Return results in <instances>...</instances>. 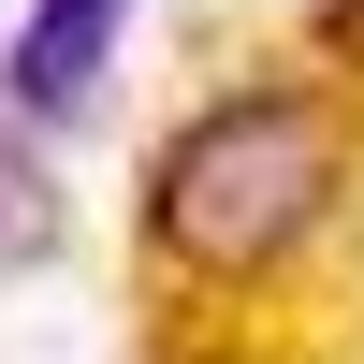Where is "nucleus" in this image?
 <instances>
[{
  "instance_id": "nucleus-1",
  "label": "nucleus",
  "mask_w": 364,
  "mask_h": 364,
  "mask_svg": "<svg viewBox=\"0 0 364 364\" xmlns=\"http://www.w3.org/2000/svg\"><path fill=\"white\" fill-rule=\"evenodd\" d=\"M336 204V117L291 102V87H248V102H204L175 132L161 190H146V233H161L190 277H262L291 262Z\"/></svg>"
},
{
  "instance_id": "nucleus-2",
  "label": "nucleus",
  "mask_w": 364,
  "mask_h": 364,
  "mask_svg": "<svg viewBox=\"0 0 364 364\" xmlns=\"http://www.w3.org/2000/svg\"><path fill=\"white\" fill-rule=\"evenodd\" d=\"M117 29H132V0H29L15 44H0V102H15V117H73L87 87H102Z\"/></svg>"
},
{
  "instance_id": "nucleus-3",
  "label": "nucleus",
  "mask_w": 364,
  "mask_h": 364,
  "mask_svg": "<svg viewBox=\"0 0 364 364\" xmlns=\"http://www.w3.org/2000/svg\"><path fill=\"white\" fill-rule=\"evenodd\" d=\"M44 233H58V175L29 161L15 132H0V262H29V248H44Z\"/></svg>"
}]
</instances>
